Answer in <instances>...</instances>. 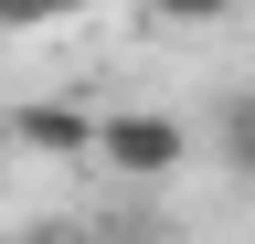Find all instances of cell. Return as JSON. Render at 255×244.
Returning a JSON list of instances; mask_svg holds the SVG:
<instances>
[{
  "label": "cell",
  "instance_id": "cell-2",
  "mask_svg": "<svg viewBox=\"0 0 255 244\" xmlns=\"http://www.w3.org/2000/svg\"><path fill=\"white\" fill-rule=\"evenodd\" d=\"M11 138L32 149V160H96V117H85L75 96H32V106H11Z\"/></svg>",
  "mask_w": 255,
  "mask_h": 244
},
{
  "label": "cell",
  "instance_id": "cell-5",
  "mask_svg": "<svg viewBox=\"0 0 255 244\" xmlns=\"http://www.w3.org/2000/svg\"><path fill=\"white\" fill-rule=\"evenodd\" d=\"M85 0H0V32H53V21H75Z\"/></svg>",
  "mask_w": 255,
  "mask_h": 244
},
{
  "label": "cell",
  "instance_id": "cell-6",
  "mask_svg": "<svg viewBox=\"0 0 255 244\" xmlns=\"http://www.w3.org/2000/svg\"><path fill=\"white\" fill-rule=\"evenodd\" d=\"M11 244H53V234H11Z\"/></svg>",
  "mask_w": 255,
  "mask_h": 244
},
{
  "label": "cell",
  "instance_id": "cell-1",
  "mask_svg": "<svg viewBox=\"0 0 255 244\" xmlns=\"http://www.w3.org/2000/svg\"><path fill=\"white\" fill-rule=\"evenodd\" d=\"M96 160H107L117 180H170L191 160V128L170 106H117V117H96Z\"/></svg>",
  "mask_w": 255,
  "mask_h": 244
},
{
  "label": "cell",
  "instance_id": "cell-3",
  "mask_svg": "<svg viewBox=\"0 0 255 244\" xmlns=\"http://www.w3.org/2000/svg\"><path fill=\"white\" fill-rule=\"evenodd\" d=\"M213 149H223V170H245V180H255V96H223V117H213Z\"/></svg>",
  "mask_w": 255,
  "mask_h": 244
},
{
  "label": "cell",
  "instance_id": "cell-4",
  "mask_svg": "<svg viewBox=\"0 0 255 244\" xmlns=\"http://www.w3.org/2000/svg\"><path fill=\"white\" fill-rule=\"evenodd\" d=\"M149 21H170V32H213V21H234L245 0H138Z\"/></svg>",
  "mask_w": 255,
  "mask_h": 244
}]
</instances>
